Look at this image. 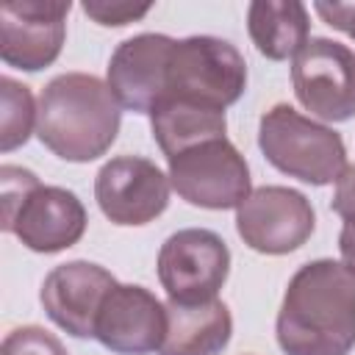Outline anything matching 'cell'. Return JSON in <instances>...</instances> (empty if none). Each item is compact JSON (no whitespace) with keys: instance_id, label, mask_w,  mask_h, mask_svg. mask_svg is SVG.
<instances>
[{"instance_id":"9","label":"cell","mask_w":355,"mask_h":355,"mask_svg":"<svg viewBox=\"0 0 355 355\" xmlns=\"http://www.w3.org/2000/svg\"><path fill=\"white\" fill-rule=\"evenodd\" d=\"M316 227L311 200L288 186H258L236 208L239 239L263 255H288L300 250Z\"/></svg>"},{"instance_id":"14","label":"cell","mask_w":355,"mask_h":355,"mask_svg":"<svg viewBox=\"0 0 355 355\" xmlns=\"http://www.w3.org/2000/svg\"><path fill=\"white\" fill-rule=\"evenodd\" d=\"M175 39L166 33H136L116 44L105 83L116 103L133 114H150L166 94V69Z\"/></svg>"},{"instance_id":"22","label":"cell","mask_w":355,"mask_h":355,"mask_svg":"<svg viewBox=\"0 0 355 355\" xmlns=\"http://www.w3.org/2000/svg\"><path fill=\"white\" fill-rule=\"evenodd\" d=\"M313 8L330 28L355 39V6H349V3H316Z\"/></svg>"},{"instance_id":"19","label":"cell","mask_w":355,"mask_h":355,"mask_svg":"<svg viewBox=\"0 0 355 355\" xmlns=\"http://www.w3.org/2000/svg\"><path fill=\"white\" fill-rule=\"evenodd\" d=\"M0 355H69L61 338L39 324H22L6 333Z\"/></svg>"},{"instance_id":"10","label":"cell","mask_w":355,"mask_h":355,"mask_svg":"<svg viewBox=\"0 0 355 355\" xmlns=\"http://www.w3.org/2000/svg\"><path fill=\"white\" fill-rule=\"evenodd\" d=\"M169 175L141 155H116L94 175V200L103 216L122 227L158 219L169 205Z\"/></svg>"},{"instance_id":"3","label":"cell","mask_w":355,"mask_h":355,"mask_svg":"<svg viewBox=\"0 0 355 355\" xmlns=\"http://www.w3.org/2000/svg\"><path fill=\"white\" fill-rule=\"evenodd\" d=\"M0 227L14 233L22 247L42 255L75 247L89 225L86 205L75 191L64 186H44L25 166H0Z\"/></svg>"},{"instance_id":"11","label":"cell","mask_w":355,"mask_h":355,"mask_svg":"<svg viewBox=\"0 0 355 355\" xmlns=\"http://www.w3.org/2000/svg\"><path fill=\"white\" fill-rule=\"evenodd\" d=\"M69 8V0H6L0 6L3 64L22 72L50 67L61 55Z\"/></svg>"},{"instance_id":"7","label":"cell","mask_w":355,"mask_h":355,"mask_svg":"<svg viewBox=\"0 0 355 355\" xmlns=\"http://www.w3.org/2000/svg\"><path fill=\"white\" fill-rule=\"evenodd\" d=\"M158 280L169 300L194 305L216 300L230 275V250L208 227H183L158 250Z\"/></svg>"},{"instance_id":"21","label":"cell","mask_w":355,"mask_h":355,"mask_svg":"<svg viewBox=\"0 0 355 355\" xmlns=\"http://www.w3.org/2000/svg\"><path fill=\"white\" fill-rule=\"evenodd\" d=\"M330 208L344 222H355V164H347V169L336 180V191H333Z\"/></svg>"},{"instance_id":"12","label":"cell","mask_w":355,"mask_h":355,"mask_svg":"<svg viewBox=\"0 0 355 355\" xmlns=\"http://www.w3.org/2000/svg\"><path fill=\"white\" fill-rule=\"evenodd\" d=\"M116 277L92 261H67L47 272L39 300L53 324L75 338H94L97 313Z\"/></svg>"},{"instance_id":"5","label":"cell","mask_w":355,"mask_h":355,"mask_svg":"<svg viewBox=\"0 0 355 355\" xmlns=\"http://www.w3.org/2000/svg\"><path fill=\"white\" fill-rule=\"evenodd\" d=\"M244 89H247V61L236 50V44L219 36L175 39L164 97L189 100L225 111L227 105L241 100Z\"/></svg>"},{"instance_id":"23","label":"cell","mask_w":355,"mask_h":355,"mask_svg":"<svg viewBox=\"0 0 355 355\" xmlns=\"http://www.w3.org/2000/svg\"><path fill=\"white\" fill-rule=\"evenodd\" d=\"M338 252H341V263L355 275V222H344L338 233Z\"/></svg>"},{"instance_id":"8","label":"cell","mask_w":355,"mask_h":355,"mask_svg":"<svg viewBox=\"0 0 355 355\" xmlns=\"http://www.w3.org/2000/svg\"><path fill=\"white\" fill-rule=\"evenodd\" d=\"M291 83L300 105L322 122H347L355 116V50L311 36L294 55Z\"/></svg>"},{"instance_id":"13","label":"cell","mask_w":355,"mask_h":355,"mask_svg":"<svg viewBox=\"0 0 355 355\" xmlns=\"http://www.w3.org/2000/svg\"><path fill=\"white\" fill-rule=\"evenodd\" d=\"M166 336V305L144 286L116 283L94 324V338L116 355L158 352Z\"/></svg>"},{"instance_id":"20","label":"cell","mask_w":355,"mask_h":355,"mask_svg":"<svg viewBox=\"0 0 355 355\" xmlns=\"http://www.w3.org/2000/svg\"><path fill=\"white\" fill-rule=\"evenodd\" d=\"M150 3L144 6H133V3H108V0H86L83 3V14L92 17L97 25L105 28H122L128 22H136L141 17L150 14Z\"/></svg>"},{"instance_id":"15","label":"cell","mask_w":355,"mask_h":355,"mask_svg":"<svg viewBox=\"0 0 355 355\" xmlns=\"http://www.w3.org/2000/svg\"><path fill=\"white\" fill-rule=\"evenodd\" d=\"M233 336V316L222 300L166 302V336L158 355H222Z\"/></svg>"},{"instance_id":"6","label":"cell","mask_w":355,"mask_h":355,"mask_svg":"<svg viewBox=\"0 0 355 355\" xmlns=\"http://www.w3.org/2000/svg\"><path fill=\"white\" fill-rule=\"evenodd\" d=\"M166 164L169 183L178 197L197 208L230 211L239 208L252 191L250 166L227 136L186 147L166 158Z\"/></svg>"},{"instance_id":"16","label":"cell","mask_w":355,"mask_h":355,"mask_svg":"<svg viewBox=\"0 0 355 355\" xmlns=\"http://www.w3.org/2000/svg\"><path fill=\"white\" fill-rule=\"evenodd\" d=\"M247 33L263 58L288 61L308 44L311 17L300 0H252L247 8Z\"/></svg>"},{"instance_id":"1","label":"cell","mask_w":355,"mask_h":355,"mask_svg":"<svg viewBox=\"0 0 355 355\" xmlns=\"http://www.w3.org/2000/svg\"><path fill=\"white\" fill-rule=\"evenodd\" d=\"M286 355H349L355 347V275L333 258L302 263L275 319Z\"/></svg>"},{"instance_id":"18","label":"cell","mask_w":355,"mask_h":355,"mask_svg":"<svg viewBox=\"0 0 355 355\" xmlns=\"http://www.w3.org/2000/svg\"><path fill=\"white\" fill-rule=\"evenodd\" d=\"M0 100H3V116H0V150L11 153L17 147H22L33 128H36V116H39V105L33 103V92L31 86L3 75L0 78Z\"/></svg>"},{"instance_id":"2","label":"cell","mask_w":355,"mask_h":355,"mask_svg":"<svg viewBox=\"0 0 355 355\" xmlns=\"http://www.w3.org/2000/svg\"><path fill=\"white\" fill-rule=\"evenodd\" d=\"M122 105L105 80L89 72H64L39 94L36 136L58 158L89 164L119 136Z\"/></svg>"},{"instance_id":"17","label":"cell","mask_w":355,"mask_h":355,"mask_svg":"<svg viewBox=\"0 0 355 355\" xmlns=\"http://www.w3.org/2000/svg\"><path fill=\"white\" fill-rule=\"evenodd\" d=\"M150 130L158 150L166 158H172L180 150L194 147L200 141L222 139L227 133V119H225V111L219 108L164 97L150 111Z\"/></svg>"},{"instance_id":"4","label":"cell","mask_w":355,"mask_h":355,"mask_svg":"<svg viewBox=\"0 0 355 355\" xmlns=\"http://www.w3.org/2000/svg\"><path fill=\"white\" fill-rule=\"evenodd\" d=\"M258 147L277 172L308 186L336 183L347 169L341 133L300 114L288 103L263 111L258 122Z\"/></svg>"}]
</instances>
